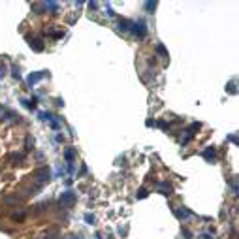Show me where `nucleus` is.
Wrapping results in <instances>:
<instances>
[{"label": "nucleus", "instance_id": "nucleus-5", "mask_svg": "<svg viewBox=\"0 0 239 239\" xmlns=\"http://www.w3.org/2000/svg\"><path fill=\"white\" fill-rule=\"evenodd\" d=\"M175 215L179 217L181 220H186L188 217H192V213H190L188 209H185V207H183V209H177V211H175Z\"/></svg>", "mask_w": 239, "mask_h": 239}, {"label": "nucleus", "instance_id": "nucleus-7", "mask_svg": "<svg viewBox=\"0 0 239 239\" xmlns=\"http://www.w3.org/2000/svg\"><path fill=\"white\" fill-rule=\"evenodd\" d=\"M28 43H30V47H32V49H36V51H42V49H43L42 40H38V38H34V40L30 38V42H28Z\"/></svg>", "mask_w": 239, "mask_h": 239}, {"label": "nucleus", "instance_id": "nucleus-10", "mask_svg": "<svg viewBox=\"0 0 239 239\" xmlns=\"http://www.w3.org/2000/svg\"><path fill=\"white\" fill-rule=\"evenodd\" d=\"M40 119L42 121H53V115L47 113V111H42V113H40Z\"/></svg>", "mask_w": 239, "mask_h": 239}, {"label": "nucleus", "instance_id": "nucleus-14", "mask_svg": "<svg viewBox=\"0 0 239 239\" xmlns=\"http://www.w3.org/2000/svg\"><path fill=\"white\" fill-rule=\"evenodd\" d=\"M13 77H15V79H21V74H19L17 68H13Z\"/></svg>", "mask_w": 239, "mask_h": 239}, {"label": "nucleus", "instance_id": "nucleus-1", "mask_svg": "<svg viewBox=\"0 0 239 239\" xmlns=\"http://www.w3.org/2000/svg\"><path fill=\"white\" fill-rule=\"evenodd\" d=\"M128 30H132V32L136 34V36H139V38H143L145 34H147V27H145V23L143 21H139V23H132L130 21V27H128Z\"/></svg>", "mask_w": 239, "mask_h": 239}, {"label": "nucleus", "instance_id": "nucleus-12", "mask_svg": "<svg viewBox=\"0 0 239 239\" xmlns=\"http://www.w3.org/2000/svg\"><path fill=\"white\" fill-rule=\"evenodd\" d=\"M85 220H87V224H94V215H85Z\"/></svg>", "mask_w": 239, "mask_h": 239}, {"label": "nucleus", "instance_id": "nucleus-8", "mask_svg": "<svg viewBox=\"0 0 239 239\" xmlns=\"http://www.w3.org/2000/svg\"><path fill=\"white\" fill-rule=\"evenodd\" d=\"M158 188L162 190V194H164V196H170L171 194V186L168 185V183H158Z\"/></svg>", "mask_w": 239, "mask_h": 239}, {"label": "nucleus", "instance_id": "nucleus-9", "mask_svg": "<svg viewBox=\"0 0 239 239\" xmlns=\"http://www.w3.org/2000/svg\"><path fill=\"white\" fill-rule=\"evenodd\" d=\"M74 149H66V152H64V156H66V160H68V164L72 166V160H74Z\"/></svg>", "mask_w": 239, "mask_h": 239}, {"label": "nucleus", "instance_id": "nucleus-11", "mask_svg": "<svg viewBox=\"0 0 239 239\" xmlns=\"http://www.w3.org/2000/svg\"><path fill=\"white\" fill-rule=\"evenodd\" d=\"M156 53H160V55H164V57H168V51H166V47H164L162 43L156 45Z\"/></svg>", "mask_w": 239, "mask_h": 239}, {"label": "nucleus", "instance_id": "nucleus-2", "mask_svg": "<svg viewBox=\"0 0 239 239\" xmlns=\"http://www.w3.org/2000/svg\"><path fill=\"white\" fill-rule=\"evenodd\" d=\"M74 201H75V194L74 192H62V196H60V205L66 207V209H70V207L74 205Z\"/></svg>", "mask_w": 239, "mask_h": 239}, {"label": "nucleus", "instance_id": "nucleus-3", "mask_svg": "<svg viewBox=\"0 0 239 239\" xmlns=\"http://www.w3.org/2000/svg\"><path fill=\"white\" fill-rule=\"evenodd\" d=\"M43 77H45V72H34V74H30L28 77H27V85L32 89L34 85H36L40 79H43Z\"/></svg>", "mask_w": 239, "mask_h": 239}, {"label": "nucleus", "instance_id": "nucleus-6", "mask_svg": "<svg viewBox=\"0 0 239 239\" xmlns=\"http://www.w3.org/2000/svg\"><path fill=\"white\" fill-rule=\"evenodd\" d=\"M215 149H213V147H207V149L205 151H203V158H207V160H209V162H213V160H215Z\"/></svg>", "mask_w": 239, "mask_h": 239}, {"label": "nucleus", "instance_id": "nucleus-4", "mask_svg": "<svg viewBox=\"0 0 239 239\" xmlns=\"http://www.w3.org/2000/svg\"><path fill=\"white\" fill-rule=\"evenodd\" d=\"M49 179H51V173H49L47 168H42V170H40L38 173H36V181L40 183V185H43V183L49 181Z\"/></svg>", "mask_w": 239, "mask_h": 239}, {"label": "nucleus", "instance_id": "nucleus-13", "mask_svg": "<svg viewBox=\"0 0 239 239\" xmlns=\"http://www.w3.org/2000/svg\"><path fill=\"white\" fill-rule=\"evenodd\" d=\"M147 196V190L145 188H139V192H138V198H145Z\"/></svg>", "mask_w": 239, "mask_h": 239}, {"label": "nucleus", "instance_id": "nucleus-15", "mask_svg": "<svg viewBox=\"0 0 239 239\" xmlns=\"http://www.w3.org/2000/svg\"><path fill=\"white\" fill-rule=\"evenodd\" d=\"M145 6H147V9H155V6H156V4H155V2H147Z\"/></svg>", "mask_w": 239, "mask_h": 239}]
</instances>
